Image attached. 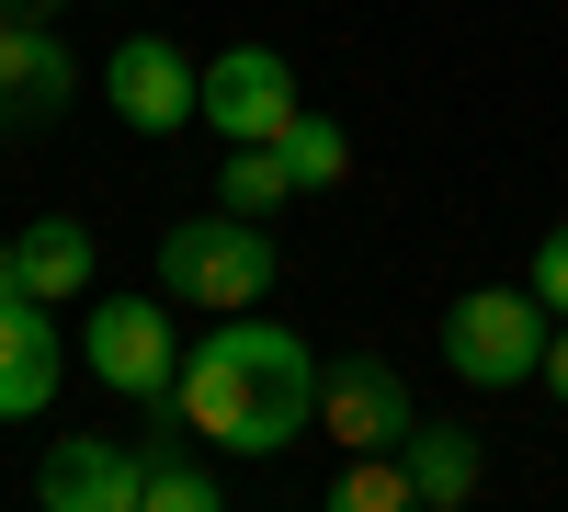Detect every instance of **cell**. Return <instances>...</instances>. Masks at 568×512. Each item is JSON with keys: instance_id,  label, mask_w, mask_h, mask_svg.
<instances>
[{"instance_id": "6da1fadb", "label": "cell", "mask_w": 568, "mask_h": 512, "mask_svg": "<svg viewBox=\"0 0 568 512\" xmlns=\"http://www.w3.org/2000/svg\"><path fill=\"white\" fill-rule=\"evenodd\" d=\"M182 433H205L227 455H284L318 422V353L284 331V319L227 308L205 342H182V377H171Z\"/></svg>"}, {"instance_id": "ac0fdd59", "label": "cell", "mask_w": 568, "mask_h": 512, "mask_svg": "<svg viewBox=\"0 0 568 512\" xmlns=\"http://www.w3.org/2000/svg\"><path fill=\"white\" fill-rule=\"evenodd\" d=\"M535 388H557V399H568V319L546 331V364H535Z\"/></svg>"}, {"instance_id": "3957f363", "label": "cell", "mask_w": 568, "mask_h": 512, "mask_svg": "<svg viewBox=\"0 0 568 512\" xmlns=\"http://www.w3.org/2000/svg\"><path fill=\"white\" fill-rule=\"evenodd\" d=\"M546 331H557V308L535 285H478V297L444 308V364H455L466 388H535Z\"/></svg>"}, {"instance_id": "e0dca14e", "label": "cell", "mask_w": 568, "mask_h": 512, "mask_svg": "<svg viewBox=\"0 0 568 512\" xmlns=\"http://www.w3.org/2000/svg\"><path fill=\"white\" fill-rule=\"evenodd\" d=\"M524 285H535V297L568 319V228H546V240H535V273H524Z\"/></svg>"}, {"instance_id": "30bf717a", "label": "cell", "mask_w": 568, "mask_h": 512, "mask_svg": "<svg viewBox=\"0 0 568 512\" xmlns=\"http://www.w3.org/2000/svg\"><path fill=\"white\" fill-rule=\"evenodd\" d=\"M69 377V331L45 319V297H12L0 308V422H34Z\"/></svg>"}, {"instance_id": "ba28073f", "label": "cell", "mask_w": 568, "mask_h": 512, "mask_svg": "<svg viewBox=\"0 0 568 512\" xmlns=\"http://www.w3.org/2000/svg\"><path fill=\"white\" fill-rule=\"evenodd\" d=\"M80 91V58L58 46L45 12H0V126H45Z\"/></svg>"}, {"instance_id": "ffe728a7", "label": "cell", "mask_w": 568, "mask_h": 512, "mask_svg": "<svg viewBox=\"0 0 568 512\" xmlns=\"http://www.w3.org/2000/svg\"><path fill=\"white\" fill-rule=\"evenodd\" d=\"M0 12H58V0H0Z\"/></svg>"}, {"instance_id": "7c38bea8", "label": "cell", "mask_w": 568, "mask_h": 512, "mask_svg": "<svg viewBox=\"0 0 568 512\" xmlns=\"http://www.w3.org/2000/svg\"><path fill=\"white\" fill-rule=\"evenodd\" d=\"M136 512H216V468L182 433H149L136 444Z\"/></svg>"}, {"instance_id": "9a60e30c", "label": "cell", "mask_w": 568, "mask_h": 512, "mask_svg": "<svg viewBox=\"0 0 568 512\" xmlns=\"http://www.w3.org/2000/svg\"><path fill=\"white\" fill-rule=\"evenodd\" d=\"M216 194L240 205V217H273L284 194H296V171H284V149H273V137H251V149H227V171H216Z\"/></svg>"}, {"instance_id": "4fadbf2b", "label": "cell", "mask_w": 568, "mask_h": 512, "mask_svg": "<svg viewBox=\"0 0 568 512\" xmlns=\"http://www.w3.org/2000/svg\"><path fill=\"white\" fill-rule=\"evenodd\" d=\"M12 251H23V297H45V308L91 285V228H80V217H34Z\"/></svg>"}, {"instance_id": "8fae6325", "label": "cell", "mask_w": 568, "mask_h": 512, "mask_svg": "<svg viewBox=\"0 0 568 512\" xmlns=\"http://www.w3.org/2000/svg\"><path fill=\"white\" fill-rule=\"evenodd\" d=\"M398 468H409V501L420 512H455V501H478V433L466 422H409V444H398Z\"/></svg>"}, {"instance_id": "8992f818", "label": "cell", "mask_w": 568, "mask_h": 512, "mask_svg": "<svg viewBox=\"0 0 568 512\" xmlns=\"http://www.w3.org/2000/svg\"><path fill=\"white\" fill-rule=\"evenodd\" d=\"M103 91H114V114H125L136 137H182V126L205 114V69L182 58L171 34H125L114 69H103Z\"/></svg>"}, {"instance_id": "277c9868", "label": "cell", "mask_w": 568, "mask_h": 512, "mask_svg": "<svg viewBox=\"0 0 568 512\" xmlns=\"http://www.w3.org/2000/svg\"><path fill=\"white\" fill-rule=\"evenodd\" d=\"M80 364H91L114 399H171V377H182L171 308H160V297H103V308L80 319Z\"/></svg>"}, {"instance_id": "52a82bcc", "label": "cell", "mask_w": 568, "mask_h": 512, "mask_svg": "<svg viewBox=\"0 0 568 512\" xmlns=\"http://www.w3.org/2000/svg\"><path fill=\"white\" fill-rule=\"evenodd\" d=\"M307 103H296V69L273 58V46H227V58H205V126L227 137V149H251V137H284Z\"/></svg>"}, {"instance_id": "9c48e42d", "label": "cell", "mask_w": 568, "mask_h": 512, "mask_svg": "<svg viewBox=\"0 0 568 512\" xmlns=\"http://www.w3.org/2000/svg\"><path fill=\"white\" fill-rule=\"evenodd\" d=\"M34 501L45 512H136V444L114 433H58L34 468Z\"/></svg>"}, {"instance_id": "5b68a950", "label": "cell", "mask_w": 568, "mask_h": 512, "mask_svg": "<svg viewBox=\"0 0 568 512\" xmlns=\"http://www.w3.org/2000/svg\"><path fill=\"white\" fill-rule=\"evenodd\" d=\"M409 377L387 353H342V364H318V433L342 444V455H387V444H409Z\"/></svg>"}, {"instance_id": "5bb4252c", "label": "cell", "mask_w": 568, "mask_h": 512, "mask_svg": "<svg viewBox=\"0 0 568 512\" xmlns=\"http://www.w3.org/2000/svg\"><path fill=\"white\" fill-rule=\"evenodd\" d=\"M273 149H284V171H296V194H329V182L353 171V137L329 126V114H296V126L273 137Z\"/></svg>"}, {"instance_id": "7a4b0ae2", "label": "cell", "mask_w": 568, "mask_h": 512, "mask_svg": "<svg viewBox=\"0 0 568 512\" xmlns=\"http://www.w3.org/2000/svg\"><path fill=\"white\" fill-rule=\"evenodd\" d=\"M273 273H284L273 228H262V217H240V205L160 228V297H171V308H205V319L262 308V297H273Z\"/></svg>"}, {"instance_id": "2e32d148", "label": "cell", "mask_w": 568, "mask_h": 512, "mask_svg": "<svg viewBox=\"0 0 568 512\" xmlns=\"http://www.w3.org/2000/svg\"><path fill=\"white\" fill-rule=\"evenodd\" d=\"M329 501H342V512H420V501H409V468H398V444H387V455H353Z\"/></svg>"}, {"instance_id": "d6986e66", "label": "cell", "mask_w": 568, "mask_h": 512, "mask_svg": "<svg viewBox=\"0 0 568 512\" xmlns=\"http://www.w3.org/2000/svg\"><path fill=\"white\" fill-rule=\"evenodd\" d=\"M12 297H23V251L0 240V308H12Z\"/></svg>"}]
</instances>
